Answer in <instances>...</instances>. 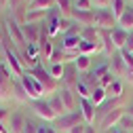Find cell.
<instances>
[{
    "label": "cell",
    "instance_id": "9",
    "mask_svg": "<svg viewBox=\"0 0 133 133\" xmlns=\"http://www.w3.org/2000/svg\"><path fill=\"white\" fill-rule=\"evenodd\" d=\"M116 25V17L110 9H97L95 11V28L97 30H112Z\"/></svg>",
    "mask_w": 133,
    "mask_h": 133
},
{
    "label": "cell",
    "instance_id": "17",
    "mask_svg": "<svg viewBox=\"0 0 133 133\" xmlns=\"http://www.w3.org/2000/svg\"><path fill=\"white\" fill-rule=\"evenodd\" d=\"M21 30H23V38H25L28 44H38V40H40V25L25 23Z\"/></svg>",
    "mask_w": 133,
    "mask_h": 133
},
{
    "label": "cell",
    "instance_id": "13",
    "mask_svg": "<svg viewBox=\"0 0 133 133\" xmlns=\"http://www.w3.org/2000/svg\"><path fill=\"white\" fill-rule=\"evenodd\" d=\"M72 19L80 28H95V11H78V9H74Z\"/></svg>",
    "mask_w": 133,
    "mask_h": 133
},
{
    "label": "cell",
    "instance_id": "50",
    "mask_svg": "<svg viewBox=\"0 0 133 133\" xmlns=\"http://www.w3.org/2000/svg\"><path fill=\"white\" fill-rule=\"evenodd\" d=\"M129 133H133V129H131V131H129Z\"/></svg>",
    "mask_w": 133,
    "mask_h": 133
},
{
    "label": "cell",
    "instance_id": "25",
    "mask_svg": "<svg viewBox=\"0 0 133 133\" xmlns=\"http://www.w3.org/2000/svg\"><path fill=\"white\" fill-rule=\"evenodd\" d=\"M46 15H49V11H28V15H25V23L40 25V23L46 21Z\"/></svg>",
    "mask_w": 133,
    "mask_h": 133
},
{
    "label": "cell",
    "instance_id": "48",
    "mask_svg": "<svg viewBox=\"0 0 133 133\" xmlns=\"http://www.w3.org/2000/svg\"><path fill=\"white\" fill-rule=\"evenodd\" d=\"M0 6H4V9H6V6H9V0H0Z\"/></svg>",
    "mask_w": 133,
    "mask_h": 133
},
{
    "label": "cell",
    "instance_id": "43",
    "mask_svg": "<svg viewBox=\"0 0 133 133\" xmlns=\"http://www.w3.org/2000/svg\"><path fill=\"white\" fill-rule=\"evenodd\" d=\"M85 129H87V123H80V125H76V127H72L68 133H85Z\"/></svg>",
    "mask_w": 133,
    "mask_h": 133
},
{
    "label": "cell",
    "instance_id": "20",
    "mask_svg": "<svg viewBox=\"0 0 133 133\" xmlns=\"http://www.w3.org/2000/svg\"><path fill=\"white\" fill-rule=\"evenodd\" d=\"M49 102V106H51V110L57 114V118L59 116H63V114H68V110H65V106H63V102H61V97H59V93H53L51 97L46 99Z\"/></svg>",
    "mask_w": 133,
    "mask_h": 133
},
{
    "label": "cell",
    "instance_id": "16",
    "mask_svg": "<svg viewBox=\"0 0 133 133\" xmlns=\"http://www.w3.org/2000/svg\"><path fill=\"white\" fill-rule=\"evenodd\" d=\"M110 36H112V42H114V46H116V51H123L125 44H127V38H129V32L123 30L121 25H114V28L110 30Z\"/></svg>",
    "mask_w": 133,
    "mask_h": 133
},
{
    "label": "cell",
    "instance_id": "23",
    "mask_svg": "<svg viewBox=\"0 0 133 133\" xmlns=\"http://www.w3.org/2000/svg\"><path fill=\"white\" fill-rule=\"evenodd\" d=\"M80 38L85 42H102V32L97 28H82L80 30Z\"/></svg>",
    "mask_w": 133,
    "mask_h": 133
},
{
    "label": "cell",
    "instance_id": "34",
    "mask_svg": "<svg viewBox=\"0 0 133 133\" xmlns=\"http://www.w3.org/2000/svg\"><path fill=\"white\" fill-rule=\"evenodd\" d=\"M74 9H78V11H93V0H74Z\"/></svg>",
    "mask_w": 133,
    "mask_h": 133
},
{
    "label": "cell",
    "instance_id": "19",
    "mask_svg": "<svg viewBox=\"0 0 133 133\" xmlns=\"http://www.w3.org/2000/svg\"><path fill=\"white\" fill-rule=\"evenodd\" d=\"M55 9L63 19H72L74 15V0H55Z\"/></svg>",
    "mask_w": 133,
    "mask_h": 133
},
{
    "label": "cell",
    "instance_id": "6",
    "mask_svg": "<svg viewBox=\"0 0 133 133\" xmlns=\"http://www.w3.org/2000/svg\"><path fill=\"white\" fill-rule=\"evenodd\" d=\"M127 114V108H114V110H110L108 114H104L102 116V123H99V129L102 131H110V129H114V127H118V123L123 121V116Z\"/></svg>",
    "mask_w": 133,
    "mask_h": 133
},
{
    "label": "cell",
    "instance_id": "22",
    "mask_svg": "<svg viewBox=\"0 0 133 133\" xmlns=\"http://www.w3.org/2000/svg\"><path fill=\"white\" fill-rule=\"evenodd\" d=\"M80 36H61V49L63 51H80Z\"/></svg>",
    "mask_w": 133,
    "mask_h": 133
},
{
    "label": "cell",
    "instance_id": "2",
    "mask_svg": "<svg viewBox=\"0 0 133 133\" xmlns=\"http://www.w3.org/2000/svg\"><path fill=\"white\" fill-rule=\"evenodd\" d=\"M25 72H30L32 76L38 80V85H40L42 91H44V97H46V95L51 97L53 93L59 91V80H55L51 74H49V70H44L42 65H38V68H32V70H25Z\"/></svg>",
    "mask_w": 133,
    "mask_h": 133
},
{
    "label": "cell",
    "instance_id": "10",
    "mask_svg": "<svg viewBox=\"0 0 133 133\" xmlns=\"http://www.w3.org/2000/svg\"><path fill=\"white\" fill-rule=\"evenodd\" d=\"M110 59H112V61H110V72L118 78V80H125L127 74H129V68H127V63H125V59H123V53L116 51Z\"/></svg>",
    "mask_w": 133,
    "mask_h": 133
},
{
    "label": "cell",
    "instance_id": "49",
    "mask_svg": "<svg viewBox=\"0 0 133 133\" xmlns=\"http://www.w3.org/2000/svg\"><path fill=\"white\" fill-rule=\"evenodd\" d=\"M30 2H34V0H28V4H30Z\"/></svg>",
    "mask_w": 133,
    "mask_h": 133
},
{
    "label": "cell",
    "instance_id": "11",
    "mask_svg": "<svg viewBox=\"0 0 133 133\" xmlns=\"http://www.w3.org/2000/svg\"><path fill=\"white\" fill-rule=\"evenodd\" d=\"M78 82H80V80H78V70H76L74 61H72V63H65V65H63V78H61V87H68V89L76 91Z\"/></svg>",
    "mask_w": 133,
    "mask_h": 133
},
{
    "label": "cell",
    "instance_id": "45",
    "mask_svg": "<svg viewBox=\"0 0 133 133\" xmlns=\"http://www.w3.org/2000/svg\"><path fill=\"white\" fill-rule=\"evenodd\" d=\"M4 40H6V28H4V23H0V44Z\"/></svg>",
    "mask_w": 133,
    "mask_h": 133
},
{
    "label": "cell",
    "instance_id": "18",
    "mask_svg": "<svg viewBox=\"0 0 133 133\" xmlns=\"http://www.w3.org/2000/svg\"><path fill=\"white\" fill-rule=\"evenodd\" d=\"M80 112H82L85 123L93 125V121H95V106H93L91 99H80Z\"/></svg>",
    "mask_w": 133,
    "mask_h": 133
},
{
    "label": "cell",
    "instance_id": "37",
    "mask_svg": "<svg viewBox=\"0 0 133 133\" xmlns=\"http://www.w3.org/2000/svg\"><path fill=\"white\" fill-rule=\"evenodd\" d=\"M118 125H121V129H125V131H131V129H133V118L125 114V116H123V121H121Z\"/></svg>",
    "mask_w": 133,
    "mask_h": 133
},
{
    "label": "cell",
    "instance_id": "26",
    "mask_svg": "<svg viewBox=\"0 0 133 133\" xmlns=\"http://www.w3.org/2000/svg\"><path fill=\"white\" fill-rule=\"evenodd\" d=\"M116 25H121V28L127 30V32L133 30V9H131V6H127V11L121 15L118 19H116Z\"/></svg>",
    "mask_w": 133,
    "mask_h": 133
},
{
    "label": "cell",
    "instance_id": "30",
    "mask_svg": "<svg viewBox=\"0 0 133 133\" xmlns=\"http://www.w3.org/2000/svg\"><path fill=\"white\" fill-rule=\"evenodd\" d=\"M74 65H76V70L78 72H89L91 70V57H87V55H80V57H76L74 59Z\"/></svg>",
    "mask_w": 133,
    "mask_h": 133
},
{
    "label": "cell",
    "instance_id": "42",
    "mask_svg": "<svg viewBox=\"0 0 133 133\" xmlns=\"http://www.w3.org/2000/svg\"><path fill=\"white\" fill-rule=\"evenodd\" d=\"M38 131V125H34L32 121H28L25 123V129H23V133H36Z\"/></svg>",
    "mask_w": 133,
    "mask_h": 133
},
{
    "label": "cell",
    "instance_id": "33",
    "mask_svg": "<svg viewBox=\"0 0 133 133\" xmlns=\"http://www.w3.org/2000/svg\"><path fill=\"white\" fill-rule=\"evenodd\" d=\"M49 74H51L55 80H61V78H63V63H51Z\"/></svg>",
    "mask_w": 133,
    "mask_h": 133
},
{
    "label": "cell",
    "instance_id": "12",
    "mask_svg": "<svg viewBox=\"0 0 133 133\" xmlns=\"http://www.w3.org/2000/svg\"><path fill=\"white\" fill-rule=\"evenodd\" d=\"M59 97H61V102H63V106H65V110L68 112H76V108L80 110V106H78V95H76V91H72V89H68V87H59Z\"/></svg>",
    "mask_w": 133,
    "mask_h": 133
},
{
    "label": "cell",
    "instance_id": "8",
    "mask_svg": "<svg viewBox=\"0 0 133 133\" xmlns=\"http://www.w3.org/2000/svg\"><path fill=\"white\" fill-rule=\"evenodd\" d=\"M30 108L34 110V114L36 116H40L42 121H49V123H55L57 121V114L51 110V106H49V102L46 99H34V102H30Z\"/></svg>",
    "mask_w": 133,
    "mask_h": 133
},
{
    "label": "cell",
    "instance_id": "35",
    "mask_svg": "<svg viewBox=\"0 0 133 133\" xmlns=\"http://www.w3.org/2000/svg\"><path fill=\"white\" fill-rule=\"evenodd\" d=\"M114 80H116V76H114L112 72H108V74H104L102 78H99V87H102V89H108Z\"/></svg>",
    "mask_w": 133,
    "mask_h": 133
},
{
    "label": "cell",
    "instance_id": "36",
    "mask_svg": "<svg viewBox=\"0 0 133 133\" xmlns=\"http://www.w3.org/2000/svg\"><path fill=\"white\" fill-rule=\"evenodd\" d=\"M108 72H110V63H104V65H99V68H95V70H93L91 74H93V76H95V78L99 80V78H102L104 74H108Z\"/></svg>",
    "mask_w": 133,
    "mask_h": 133
},
{
    "label": "cell",
    "instance_id": "24",
    "mask_svg": "<svg viewBox=\"0 0 133 133\" xmlns=\"http://www.w3.org/2000/svg\"><path fill=\"white\" fill-rule=\"evenodd\" d=\"M99 32H102L104 55H106V57H112V55L116 53V46H114V42H112V36H110V32H108V30H99Z\"/></svg>",
    "mask_w": 133,
    "mask_h": 133
},
{
    "label": "cell",
    "instance_id": "21",
    "mask_svg": "<svg viewBox=\"0 0 133 133\" xmlns=\"http://www.w3.org/2000/svg\"><path fill=\"white\" fill-rule=\"evenodd\" d=\"M13 99H15V102H19V104H28V102H32L30 95H28V91L23 89V85L19 82V78L15 80V85H13Z\"/></svg>",
    "mask_w": 133,
    "mask_h": 133
},
{
    "label": "cell",
    "instance_id": "46",
    "mask_svg": "<svg viewBox=\"0 0 133 133\" xmlns=\"http://www.w3.org/2000/svg\"><path fill=\"white\" fill-rule=\"evenodd\" d=\"M85 133H97V129H95L93 125H87V129H85Z\"/></svg>",
    "mask_w": 133,
    "mask_h": 133
},
{
    "label": "cell",
    "instance_id": "31",
    "mask_svg": "<svg viewBox=\"0 0 133 133\" xmlns=\"http://www.w3.org/2000/svg\"><path fill=\"white\" fill-rule=\"evenodd\" d=\"M127 6H129V4H127V0H112V13H114V17L118 19L121 15L127 11Z\"/></svg>",
    "mask_w": 133,
    "mask_h": 133
},
{
    "label": "cell",
    "instance_id": "5",
    "mask_svg": "<svg viewBox=\"0 0 133 133\" xmlns=\"http://www.w3.org/2000/svg\"><path fill=\"white\" fill-rule=\"evenodd\" d=\"M19 82L23 85V89L28 91V95H30V99H32V102H34V99H42V97H44L42 87L38 85V80H36L34 76H32L30 72H25V70H23V74H21Z\"/></svg>",
    "mask_w": 133,
    "mask_h": 133
},
{
    "label": "cell",
    "instance_id": "3",
    "mask_svg": "<svg viewBox=\"0 0 133 133\" xmlns=\"http://www.w3.org/2000/svg\"><path fill=\"white\" fill-rule=\"evenodd\" d=\"M2 23H4V28H6V36H9L11 44H13V49H15V51H25L28 42H25V38H23V30H21V25L15 21L13 17H6Z\"/></svg>",
    "mask_w": 133,
    "mask_h": 133
},
{
    "label": "cell",
    "instance_id": "14",
    "mask_svg": "<svg viewBox=\"0 0 133 133\" xmlns=\"http://www.w3.org/2000/svg\"><path fill=\"white\" fill-rule=\"evenodd\" d=\"M25 123H28V118H25L21 112H11V118H9V123H6L9 133H23Z\"/></svg>",
    "mask_w": 133,
    "mask_h": 133
},
{
    "label": "cell",
    "instance_id": "32",
    "mask_svg": "<svg viewBox=\"0 0 133 133\" xmlns=\"http://www.w3.org/2000/svg\"><path fill=\"white\" fill-rule=\"evenodd\" d=\"M91 93H93V89L91 87H87L85 82H78V87H76V95H78V99H91Z\"/></svg>",
    "mask_w": 133,
    "mask_h": 133
},
{
    "label": "cell",
    "instance_id": "40",
    "mask_svg": "<svg viewBox=\"0 0 133 133\" xmlns=\"http://www.w3.org/2000/svg\"><path fill=\"white\" fill-rule=\"evenodd\" d=\"M9 118H11V112H9L4 106H0V123H4V125H6Z\"/></svg>",
    "mask_w": 133,
    "mask_h": 133
},
{
    "label": "cell",
    "instance_id": "38",
    "mask_svg": "<svg viewBox=\"0 0 133 133\" xmlns=\"http://www.w3.org/2000/svg\"><path fill=\"white\" fill-rule=\"evenodd\" d=\"M112 6V2L110 0H93V9L97 11V9H110Z\"/></svg>",
    "mask_w": 133,
    "mask_h": 133
},
{
    "label": "cell",
    "instance_id": "47",
    "mask_svg": "<svg viewBox=\"0 0 133 133\" xmlns=\"http://www.w3.org/2000/svg\"><path fill=\"white\" fill-rule=\"evenodd\" d=\"M127 116H131V118H133V106H129V108H127Z\"/></svg>",
    "mask_w": 133,
    "mask_h": 133
},
{
    "label": "cell",
    "instance_id": "44",
    "mask_svg": "<svg viewBox=\"0 0 133 133\" xmlns=\"http://www.w3.org/2000/svg\"><path fill=\"white\" fill-rule=\"evenodd\" d=\"M36 133H59V131H57L55 127H44V125H42V127H38Z\"/></svg>",
    "mask_w": 133,
    "mask_h": 133
},
{
    "label": "cell",
    "instance_id": "29",
    "mask_svg": "<svg viewBox=\"0 0 133 133\" xmlns=\"http://www.w3.org/2000/svg\"><path fill=\"white\" fill-rule=\"evenodd\" d=\"M108 99V93H106V89H102V87H97V89H93V93H91V102H93V106L97 108V106H102L104 102Z\"/></svg>",
    "mask_w": 133,
    "mask_h": 133
},
{
    "label": "cell",
    "instance_id": "41",
    "mask_svg": "<svg viewBox=\"0 0 133 133\" xmlns=\"http://www.w3.org/2000/svg\"><path fill=\"white\" fill-rule=\"evenodd\" d=\"M123 51H127V53H133V30L129 32V38H127V44H125V49Z\"/></svg>",
    "mask_w": 133,
    "mask_h": 133
},
{
    "label": "cell",
    "instance_id": "1",
    "mask_svg": "<svg viewBox=\"0 0 133 133\" xmlns=\"http://www.w3.org/2000/svg\"><path fill=\"white\" fill-rule=\"evenodd\" d=\"M15 78L11 74V70L6 68V61H4V55L0 51V106L9 99H13V85H15Z\"/></svg>",
    "mask_w": 133,
    "mask_h": 133
},
{
    "label": "cell",
    "instance_id": "7",
    "mask_svg": "<svg viewBox=\"0 0 133 133\" xmlns=\"http://www.w3.org/2000/svg\"><path fill=\"white\" fill-rule=\"evenodd\" d=\"M6 9L11 11V17L23 28L25 25V15H28V9H30L28 0H9V6Z\"/></svg>",
    "mask_w": 133,
    "mask_h": 133
},
{
    "label": "cell",
    "instance_id": "15",
    "mask_svg": "<svg viewBox=\"0 0 133 133\" xmlns=\"http://www.w3.org/2000/svg\"><path fill=\"white\" fill-rule=\"evenodd\" d=\"M59 21H61V15H59V11L57 9H51L49 11V15H46V30H49V36H57L59 34Z\"/></svg>",
    "mask_w": 133,
    "mask_h": 133
},
{
    "label": "cell",
    "instance_id": "4",
    "mask_svg": "<svg viewBox=\"0 0 133 133\" xmlns=\"http://www.w3.org/2000/svg\"><path fill=\"white\" fill-rule=\"evenodd\" d=\"M80 123H85V118H82V112L76 110V112H68V114L59 116L53 127H55L59 133H68L72 127H76V125H80Z\"/></svg>",
    "mask_w": 133,
    "mask_h": 133
},
{
    "label": "cell",
    "instance_id": "39",
    "mask_svg": "<svg viewBox=\"0 0 133 133\" xmlns=\"http://www.w3.org/2000/svg\"><path fill=\"white\" fill-rule=\"evenodd\" d=\"M121 53H123V59L127 63V68L133 72V53H127V51H121Z\"/></svg>",
    "mask_w": 133,
    "mask_h": 133
},
{
    "label": "cell",
    "instance_id": "28",
    "mask_svg": "<svg viewBox=\"0 0 133 133\" xmlns=\"http://www.w3.org/2000/svg\"><path fill=\"white\" fill-rule=\"evenodd\" d=\"M51 9H55V0H34V2H30L28 11H51Z\"/></svg>",
    "mask_w": 133,
    "mask_h": 133
},
{
    "label": "cell",
    "instance_id": "27",
    "mask_svg": "<svg viewBox=\"0 0 133 133\" xmlns=\"http://www.w3.org/2000/svg\"><path fill=\"white\" fill-rule=\"evenodd\" d=\"M123 91H125V85H123V80H118L116 78L112 85L106 89V93H108V97H112V99H116V97H123Z\"/></svg>",
    "mask_w": 133,
    "mask_h": 133
}]
</instances>
